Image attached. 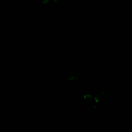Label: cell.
<instances>
[{
    "mask_svg": "<svg viewBox=\"0 0 132 132\" xmlns=\"http://www.w3.org/2000/svg\"><path fill=\"white\" fill-rule=\"evenodd\" d=\"M109 100V95L105 92H100L94 96V100L99 105H103L107 103Z\"/></svg>",
    "mask_w": 132,
    "mask_h": 132,
    "instance_id": "obj_1",
    "label": "cell"
},
{
    "mask_svg": "<svg viewBox=\"0 0 132 132\" xmlns=\"http://www.w3.org/2000/svg\"><path fill=\"white\" fill-rule=\"evenodd\" d=\"M124 70L128 74L131 75V74H132V62H131V61L128 62L125 65Z\"/></svg>",
    "mask_w": 132,
    "mask_h": 132,
    "instance_id": "obj_3",
    "label": "cell"
},
{
    "mask_svg": "<svg viewBox=\"0 0 132 132\" xmlns=\"http://www.w3.org/2000/svg\"><path fill=\"white\" fill-rule=\"evenodd\" d=\"M68 79L72 85L73 86L79 80V75L76 71L71 70L68 74Z\"/></svg>",
    "mask_w": 132,
    "mask_h": 132,
    "instance_id": "obj_2",
    "label": "cell"
}]
</instances>
